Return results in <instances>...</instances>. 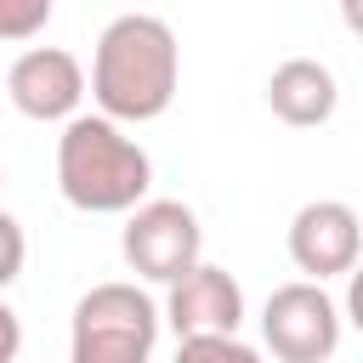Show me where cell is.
I'll return each instance as SVG.
<instances>
[{"instance_id":"2e32d148","label":"cell","mask_w":363,"mask_h":363,"mask_svg":"<svg viewBox=\"0 0 363 363\" xmlns=\"http://www.w3.org/2000/svg\"><path fill=\"white\" fill-rule=\"evenodd\" d=\"M0 187H6V170H0Z\"/></svg>"},{"instance_id":"ba28073f","label":"cell","mask_w":363,"mask_h":363,"mask_svg":"<svg viewBox=\"0 0 363 363\" xmlns=\"http://www.w3.org/2000/svg\"><path fill=\"white\" fill-rule=\"evenodd\" d=\"M164 323L176 329V340L238 335V323H244V289H238V278L227 267H216V261H199L182 284H170Z\"/></svg>"},{"instance_id":"6da1fadb","label":"cell","mask_w":363,"mask_h":363,"mask_svg":"<svg viewBox=\"0 0 363 363\" xmlns=\"http://www.w3.org/2000/svg\"><path fill=\"white\" fill-rule=\"evenodd\" d=\"M182 79V45L164 17L153 11H119L91 51V96L96 113L113 125H147L176 102Z\"/></svg>"},{"instance_id":"4fadbf2b","label":"cell","mask_w":363,"mask_h":363,"mask_svg":"<svg viewBox=\"0 0 363 363\" xmlns=\"http://www.w3.org/2000/svg\"><path fill=\"white\" fill-rule=\"evenodd\" d=\"M17 352H23V318H17L11 301L0 295V363H17Z\"/></svg>"},{"instance_id":"30bf717a","label":"cell","mask_w":363,"mask_h":363,"mask_svg":"<svg viewBox=\"0 0 363 363\" xmlns=\"http://www.w3.org/2000/svg\"><path fill=\"white\" fill-rule=\"evenodd\" d=\"M176 363H261V352L238 335H199V340H176Z\"/></svg>"},{"instance_id":"8fae6325","label":"cell","mask_w":363,"mask_h":363,"mask_svg":"<svg viewBox=\"0 0 363 363\" xmlns=\"http://www.w3.org/2000/svg\"><path fill=\"white\" fill-rule=\"evenodd\" d=\"M51 23V0H0V40H34Z\"/></svg>"},{"instance_id":"5bb4252c","label":"cell","mask_w":363,"mask_h":363,"mask_svg":"<svg viewBox=\"0 0 363 363\" xmlns=\"http://www.w3.org/2000/svg\"><path fill=\"white\" fill-rule=\"evenodd\" d=\"M340 318L363 335V261H357V272L346 278V301H340Z\"/></svg>"},{"instance_id":"9c48e42d","label":"cell","mask_w":363,"mask_h":363,"mask_svg":"<svg viewBox=\"0 0 363 363\" xmlns=\"http://www.w3.org/2000/svg\"><path fill=\"white\" fill-rule=\"evenodd\" d=\"M335 102H340V85H335L329 62H318V57H289L267 74V108L295 130L323 125L335 113Z\"/></svg>"},{"instance_id":"52a82bcc","label":"cell","mask_w":363,"mask_h":363,"mask_svg":"<svg viewBox=\"0 0 363 363\" xmlns=\"http://www.w3.org/2000/svg\"><path fill=\"white\" fill-rule=\"evenodd\" d=\"M6 96L23 119H79V102H85V68L74 51L62 45H28L17 51V62L6 68Z\"/></svg>"},{"instance_id":"277c9868","label":"cell","mask_w":363,"mask_h":363,"mask_svg":"<svg viewBox=\"0 0 363 363\" xmlns=\"http://www.w3.org/2000/svg\"><path fill=\"white\" fill-rule=\"evenodd\" d=\"M119 250H125V267L142 284H164L170 289L204 261V227L182 199H147L142 210L125 216Z\"/></svg>"},{"instance_id":"7a4b0ae2","label":"cell","mask_w":363,"mask_h":363,"mask_svg":"<svg viewBox=\"0 0 363 363\" xmlns=\"http://www.w3.org/2000/svg\"><path fill=\"white\" fill-rule=\"evenodd\" d=\"M57 187L85 216H130L147 204L153 159L136 136H125V125L79 113L57 136Z\"/></svg>"},{"instance_id":"8992f818","label":"cell","mask_w":363,"mask_h":363,"mask_svg":"<svg viewBox=\"0 0 363 363\" xmlns=\"http://www.w3.org/2000/svg\"><path fill=\"white\" fill-rule=\"evenodd\" d=\"M363 255V221L346 199H312L289 221V261L306 272V284L352 278Z\"/></svg>"},{"instance_id":"3957f363","label":"cell","mask_w":363,"mask_h":363,"mask_svg":"<svg viewBox=\"0 0 363 363\" xmlns=\"http://www.w3.org/2000/svg\"><path fill=\"white\" fill-rule=\"evenodd\" d=\"M159 323L164 312L142 284H125V278L91 284L74 301L68 363H147L159 346Z\"/></svg>"},{"instance_id":"7c38bea8","label":"cell","mask_w":363,"mask_h":363,"mask_svg":"<svg viewBox=\"0 0 363 363\" xmlns=\"http://www.w3.org/2000/svg\"><path fill=\"white\" fill-rule=\"evenodd\" d=\"M23 261H28V238H23L17 216H6V210H0V289L23 278Z\"/></svg>"},{"instance_id":"5b68a950","label":"cell","mask_w":363,"mask_h":363,"mask_svg":"<svg viewBox=\"0 0 363 363\" xmlns=\"http://www.w3.org/2000/svg\"><path fill=\"white\" fill-rule=\"evenodd\" d=\"M340 301L323 289V284H278L261 306V340L278 363H329L335 346H340Z\"/></svg>"},{"instance_id":"9a60e30c","label":"cell","mask_w":363,"mask_h":363,"mask_svg":"<svg viewBox=\"0 0 363 363\" xmlns=\"http://www.w3.org/2000/svg\"><path fill=\"white\" fill-rule=\"evenodd\" d=\"M340 23H346V28L363 40V0H340Z\"/></svg>"}]
</instances>
